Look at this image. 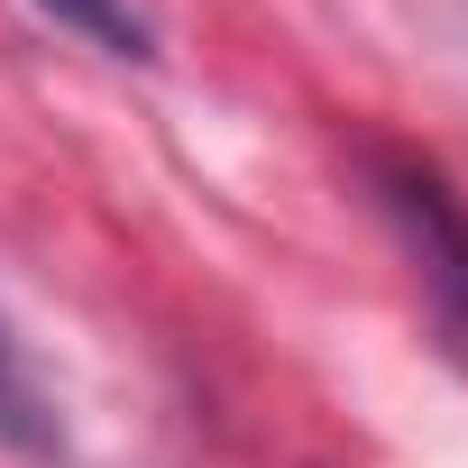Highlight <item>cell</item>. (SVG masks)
<instances>
[{
	"mask_svg": "<svg viewBox=\"0 0 468 468\" xmlns=\"http://www.w3.org/2000/svg\"><path fill=\"white\" fill-rule=\"evenodd\" d=\"M37 10H47L56 28H74L83 47H101V56H129V65L156 56V28H147L138 0H37Z\"/></svg>",
	"mask_w": 468,
	"mask_h": 468,
	"instance_id": "3",
	"label": "cell"
},
{
	"mask_svg": "<svg viewBox=\"0 0 468 468\" xmlns=\"http://www.w3.org/2000/svg\"><path fill=\"white\" fill-rule=\"evenodd\" d=\"M358 175H367L377 220L395 229V249H404L431 322H441V349L468 367V193L422 147H386V138L358 147Z\"/></svg>",
	"mask_w": 468,
	"mask_h": 468,
	"instance_id": "1",
	"label": "cell"
},
{
	"mask_svg": "<svg viewBox=\"0 0 468 468\" xmlns=\"http://www.w3.org/2000/svg\"><path fill=\"white\" fill-rule=\"evenodd\" d=\"M0 450H10V459H37V468L65 459V404H56V386L37 377V358H28V340H19L10 313H0Z\"/></svg>",
	"mask_w": 468,
	"mask_h": 468,
	"instance_id": "2",
	"label": "cell"
}]
</instances>
